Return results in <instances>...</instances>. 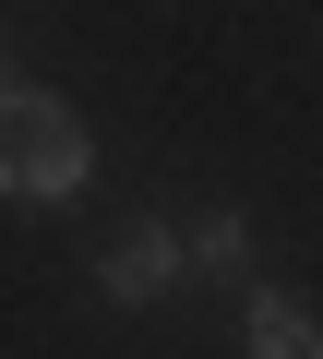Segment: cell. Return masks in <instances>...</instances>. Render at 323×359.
Returning <instances> with one entry per match:
<instances>
[{"mask_svg": "<svg viewBox=\"0 0 323 359\" xmlns=\"http://www.w3.org/2000/svg\"><path fill=\"white\" fill-rule=\"evenodd\" d=\"M84 168H96V132L72 120V96L0 84V192H13V204H72Z\"/></svg>", "mask_w": 323, "mask_h": 359, "instance_id": "6da1fadb", "label": "cell"}, {"mask_svg": "<svg viewBox=\"0 0 323 359\" xmlns=\"http://www.w3.org/2000/svg\"><path fill=\"white\" fill-rule=\"evenodd\" d=\"M96 287H108L120 311H156L168 287H192V264H180V228H168V216H132V228L96 252Z\"/></svg>", "mask_w": 323, "mask_h": 359, "instance_id": "7a4b0ae2", "label": "cell"}, {"mask_svg": "<svg viewBox=\"0 0 323 359\" xmlns=\"http://www.w3.org/2000/svg\"><path fill=\"white\" fill-rule=\"evenodd\" d=\"M240 359H323V311L287 287H240Z\"/></svg>", "mask_w": 323, "mask_h": 359, "instance_id": "3957f363", "label": "cell"}, {"mask_svg": "<svg viewBox=\"0 0 323 359\" xmlns=\"http://www.w3.org/2000/svg\"><path fill=\"white\" fill-rule=\"evenodd\" d=\"M180 264H204V276H252V216H240V204L192 216V228H180Z\"/></svg>", "mask_w": 323, "mask_h": 359, "instance_id": "277c9868", "label": "cell"}, {"mask_svg": "<svg viewBox=\"0 0 323 359\" xmlns=\"http://www.w3.org/2000/svg\"><path fill=\"white\" fill-rule=\"evenodd\" d=\"M0 84H13V36H0Z\"/></svg>", "mask_w": 323, "mask_h": 359, "instance_id": "5b68a950", "label": "cell"}]
</instances>
